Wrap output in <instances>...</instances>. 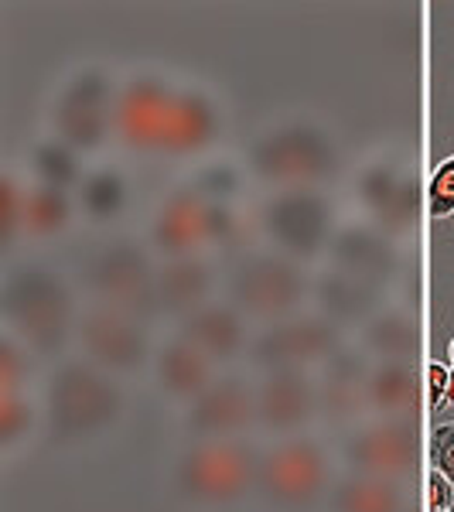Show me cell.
<instances>
[{
  "instance_id": "obj_1",
  "label": "cell",
  "mask_w": 454,
  "mask_h": 512,
  "mask_svg": "<svg viewBox=\"0 0 454 512\" xmlns=\"http://www.w3.org/2000/svg\"><path fill=\"white\" fill-rule=\"evenodd\" d=\"M4 325L35 359H59L76 342L79 301L72 284L45 263H18L0 287Z\"/></svg>"
},
{
  "instance_id": "obj_2",
  "label": "cell",
  "mask_w": 454,
  "mask_h": 512,
  "mask_svg": "<svg viewBox=\"0 0 454 512\" xmlns=\"http://www.w3.org/2000/svg\"><path fill=\"white\" fill-rule=\"evenodd\" d=\"M41 407L48 441L59 448H82L117 431L127 414V393L117 376L103 373L93 362L65 359L48 376Z\"/></svg>"
},
{
  "instance_id": "obj_3",
  "label": "cell",
  "mask_w": 454,
  "mask_h": 512,
  "mask_svg": "<svg viewBox=\"0 0 454 512\" xmlns=\"http://www.w3.org/2000/svg\"><path fill=\"white\" fill-rule=\"evenodd\" d=\"M250 233H257V226L239 212V205L209 202L192 181H185V185L171 188L154 209L151 229H147V246L161 260L195 253H226L236 260V256L250 253V246H246Z\"/></svg>"
},
{
  "instance_id": "obj_4",
  "label": "cell",
  "mask_w": 454,
  "mask_h": 512,
  "mask_svg": "<svg viewBox=\"0 0 454 512\" xmlns=\"http://www.w3.org/2000/svg\"><path fill=\"white\" fill-rule=\"evenodd\" d=\"M260 448L253 437L188 441L171 465V489L192 509H233L257 492Z\"/></svg>"
},
{
  "instance_id": "obj_5",
  "label": "cell",
  "mask_w": 454,
  "mask_h": 512,
  "mask_svg": "<svg viewBox=\"0 0 454 512\" xmlns=\"http://www.w3.org/2000/svg\"><path fill=\"white\" fill-rule=\"evenodd\" d=\"M338 451L318 434L280 437L260 448L257 465V499L277 512H308L328 502L338 482Z\"/></svg>"
},
{
  "instance_id": "obj_6",
  "label": "cell",
  "mask_w": 454,
  "mask_h": 512,
  "mask_svg": "<svg viewBox=\"0 0 454 512\" xmlns=\"http://www.w3.org/2000/svg\"><path fill=\"white\" fill-rule=\"evenodd\" d=\"M246 168L270 192H321V185H332L338 178L342 158L325 127L311 120H287L253 140Z\"/></svg>"
},
{
  "instance_id": "obj_7",
  "label": "cell",
  "mask_w": 454,
  "mask_h": 512,
  "mask_svg": "<svg viewBox=\"0 0 454 512\" xmlns=\"http://www.w3.org/2000/svg\"><path fill=\"white\" fill-rule=\"evenodd\" d=\"M311 284L304 263L277 250H250L236 256L222 274V297L243 315L246 321L274 325V321L301 315L311 301Z\"/></svg>"
},
{
  "instance_id": "obj_8",
  "label": "cell",
  "mask_w": 454,
  "mask_h": 512,
  "mask_svg": "<svg viewBox=\"0 0 454 512\" xmlns=\"http://www.w3.org/2000/svg\"><path fill=\"white\" fill-rule=\"evenodd\" d=\"M158 267L154 250L130 236H110L86 253L79 280L96 304L127 311L151 325L161 315L158 301Z\"/></svg>"
},
{
  "instance_id": "obj_9",
  "label": "cell",
  "mask_w": 454,
  "mask_h": 512,
  "mask_svg": "<svg viewBox=\"0 0 454 512\" xmlns=\"http://www.w3.org/2000/svg\"><path fill=\"white\" fill-rule=\"evenodd\" d=\"M253 226H257V236L270 243V250L291 256L297 263L328 256V246L338 233L332 202L325 192H311V188L270 192L253 212Z\"/></svg>"
},
{
  "instance_id": "obj_10",
  "label": "cell",
  "mask_w": 454,
  "mask_h": 512,
  "mask_svg": "<svg viewBox=\"0 0 454 512\" xmlns=\"http://www.w3.org/2000/svg\"><path fill=\"white\" fill-rule=\"evenodd\" d=\"M76 345L82 359L117 379L140 376L144 369H151L154 352H158L147 321L96 301H89L82 308L76 325Z\"/></svg>"
},
{
  "instance_id": "obj_11",
  "label": "cell",
  "mask_w": 454,
  "mask_h": 512,
  "mask_svg": "<svg viewBox=\"0 0 454 512\" xmlns=\"http://www.w3.org/2000/svg\"><path fill=\"white\" fill-rule=\"evenodd\" d=\"M113 103L117 86L103 69L76 72L52 103V137H59L82 158L99 154L113 140Z\"/></svg>"
},
{
  "instance_id": "obj_12",
  "label": "cell",
  "mask_w": 454,
  "mask_h": 512,
  "mask_svg": "<svg viewBox=\"0 0 454 512\" xmlns=\"http://www.w3.org/2000/svg\"><path fill=\"white\" fill-rule=\"evenodd\" d=\"M345 349L342 328L321 318L318 311H301L294 318L263 325L250 342L246 362L257 373H277V369H321L328 359Z\"/></svg>"
},
{
  "instance_id": "obj_13",
  "label": "cell",
  "mask_w": 454,
  "mask_h": 512,
  "mask_svg": "<svg viewBox=\"0 0 454 512\" xmlns=\"http://www.w3.org/2000/svg\"><path fill=\"white\" fill-rule=\"evenodd\" d=\"M178 86L161 76H130L117 86L113 140L137 158H164Z\"/></svg>"
},
{
  "instance_id": "obj_14",
  "label": "cell",
  "mask_w": 454,
  "mask_h": 512,
  "mask_svg": "<svg viewBox=\"0 0 454 512\" xmlns=\"http://www.w3.org/2000/svg\"><path fill=\"white\" fill-rule=\"evenodd\" d=\"M345 472L407 478L417 465L420 427L414 417H369L345 431L335 444Z\"/></svg>"
},
{
  "instance_id": "obj_15",
  "label": "cell",
  "mask_w": 454,
  "mask_h": 512,
  "mask_svg": "<svg viewBox=\"0 0 454 512\" xmlns=\"http://www.w3.org/2000/svg\"><path fill=\"white\" fill-rule=\"evenodd\" d=\"M178 427L188 441H229L257 431V379L219 373L198 400L181 407Z\"/></svg>"
},
{
  "instance_id": "obj_16",
  "label": "cell",
  "mask_w": 454,
  "mask_h": 512,
  "mask_svg": "<svg viewBox=\"0 0 454 512\" xmlns=\"http://www.w3.org/2000/svg\"><path fill=\"white\" fill-rule=\"evenodd\" d=\"M318 424V379L311 369H277L257 379V431L267 441L311 434Z\"/></svg>"
},
{
  "instance_id": "obj_17",
  "label": "cell",
  "mask_w": 454,
  "mask_h": 512,
  "mask_svg": "<svg viewBox=\"0 0 454 512\" xmlns=\"http://www.w3.org/2000/svg\"><path fill=\"white\" fill-rule=\"evenodd\" d=\"M369 355L362 349H338L321 369H315L318 379V424L352 431L362 420H369L366 410V379H369Z\"/></svg>"
},
{
  "instance_id": "obj_18",
  "label": "cell",
  "mask_w": 454,
  "mask_h": 512,
  "mask_svg": "<svg viewBox=\"0 0 454 512\" xmlns=\"http://www.w3.org/2000/svg\"><path fill=\"white\" fill-rule=\"evenodd\" d=\"M359 205L366 212L369 226L383 236H403L414 219V178L407 175L396 158H376L362 168L356 181Z\"/></svg>"
},
{
  "instance_id": "obj_19",
  "label": "cell",
  "mask_w": 454,
  "mask_h": 512,
  "mask_svg": "<svg viewBox=\"0 0 454 512\" xmlns=\"http://www.w3.org/2000/svg\"><path fill=\"white\" fill-rule=\"evenodd\" d=\"M175 335H181L185 342H192L195 349H202L216 366H229L239 362L250 352V321H246L226 297H216L205 308L192 311L175 325Z\"/></svg>"
},
{
  "instance_id": "obj_20",
  "label": "cell",
  "mask_w": 454,
  "mask_h": 512,
  "mask_svg": "<svg viewBox=\"0 0 454 512\" xmlns=\"http://www.w3.org/2000/svg\"><path fill=\"white\" fill-rule=\"evenodd\" d=\"M396 246L373 226H342L328 246V267L383 291L396 274Z\"/></svg>"
},
{
  "instance_id": "obj_21",
  "label": "cell",
  "mask_w": 454,
  "mask_h": 512,
  "mask_svg": "<svg viewBox=\"0 0 454 512\" xmlns=\"http://www.w3.org/2000/svg\"><path fill=\"white\" fill-rule=\"evenodd\" d=\"M151 376L158 383L161 396H168L178 407H188V403L198 400V396L216 383L219 366L202 349H195L192 342H185L181 335H171L154 352Z\"/></svg>"
},
{
  "instance_id": "obj_22",
  "label": "cell",
  "mask_w": 454,
  "mask_h": 512,
  "mask_svg": "<svg viewBox=\"0 0 454 512\" xmlns=\"http://www.w3.org/2000/svg\"><path fill=\"white\" fill-rule=\"evenodd\" d=\"M222 277L212 256L195 253V256H175V260H161L158 267V301L161 315H171L181 321L192 311L205 308L209 301H216Z\"/></svg>"
},
{
  "instance_id": "obj_23",
  "label": "cell",
  "mask_w": 454,
  "mask_h": 512,
  "mask_svg": "<svg viewBox=\"0 0 454 512\" xmlns=\"http://www.w3.org/2000/svg\"><path fill=\"white\" fill-rule=\"evenodd\" d=\"M222 137V110L205 89H181L175 99L164 158H198Z\"/></svg>"
},
{
  "instance_id": "obj_24",
  "label": "cell",
  "mask_w": 454,
  "mask_h": 512,
  "mask_svg": "<svg viewBox=\"0 0 454 512\" xmlns=\"http://www.w3.org/2000/svg\"><path fill=\"white\" fill-rule=\"evenodd\" d=\"M311 304H315V311L321 318H328L338 328H349V325L362 328L379 308H383V291L328 267V270H321L315 277V284H311Z\"/></svg>"
},
{
  "instance_id": "obj_25",
  "label": "cell",
  "mask_w": 454,
  "mask_h": 512,
  "mask_svg": "<svg viewBox=\"0 0 454 512\" xmlns=\"http://www.w3.org/2000/svg\"><path fill=\"white\" fill-rule=\"evenodd\" d=\"M328 512H407V489L400 478L342 468L328 495Z\"/></svg>"
},
{
  "instance_id": "obj_26",
  "label": "cell",
  "mask_w": 454,
  "mask_h": 512,
  "mask_svg": "<svg viewBox=\"0 0 454 512\" xmlns=\"http://www.w3.org/2000/svg\"><path fill=\"white\" fill-rule=\"evenodd\" d=\"M417 376L414 362H373L366 379L369 417H414Z\"/></svg>"
},
{
  "instance_id": "obj_27",
  "label": "cell",
  "mask_w": 454,
  "mask_h": 512,
  "mask_svg": "<svg viewBox=\"0 0 454 512\" xmlns=\"http://www.w3.org/2000/svg\"><path fill=\"white\" fill-rule=\"evenodd\" d=\"M417 342V321L403 308H379L359 328V345L373 362H410Z\"/></svg>"
},
{
  "instance_id": "obj_28",
  "label": "cell",
  "mask_w": 454,
  "mask_h": 512,
  "mask_svg": "<svg viewBox=\"0 0 454 512\" xmlns=\"http://www.w3.org/2000/svg\"><path fill=\"white\" fill-rule=\"evenodd\" d=\"M76 205L93 226H110L130 205V181L120 168H93L86 171L76 188Z\"/></svg>"
},
{
  "instance_id": "obj_29",
  "label": "cell",
  "mask_w": 454,
  "mask_h": 512,
  "mask_svg": "<svg viewBox=\"0 0 454 512\" xmlns=\"http://www.w3.org/2000/svg\"><path fill=\"white\" fill-rule=\"evenodd\" d=\"M79 205L62 188H48L31 181L24 188V236L28 239H55L72 226Z\"/></svg>"
},
{
  "instance_id": "obj_30",
  "label": "cell",
  "mask_w": 454,
  "mask_h": 512,
  "mask_svg": "<svg viewBox=\"0 0 454 512\" xmlns=\"http://www.w3.org/2000/svg\"><path fill=\"white\" fill-rule=\"evenodd\" d=\"M45 431V407L35 393H0V448L14 458Z\"/></svg>"
},
{
  "instance_id": "obj_31",
  "label": "cell",
  "mask_w": 454,
  "mask_h": 512,
  "mask_svg": "<svg viewBox=\"0 0 454 512\" xmlns=\"http://www.w3.org/2000/svg\"><path fill=\"white\" fill-rule=\"evenodd\" d=\"M31 175H35L38 185H48V188H79L82 185V154L72 151L69 144H62L59 137H48L31 151Z\"/></svg>"
},
{
  "instance_id": "obj_32",
  "label": "cell",
  "mask_w": 454,
  "mask_h": 512,
  "mask_svg": "<svg viewBox=\"0 0 454 512\" xmlns=\"http://www.w3.org/2000/svg\"><path fill=\"white\" fill-rule=\"evenodd\" d=\"M35 383V352L24 345L11 332L0 338V393H31Z\"/></svg>"
},
{
  "instance_id": "obj_33",
  "label": "cell",
  "mask_w": 454,
  "mask_h": 512,
  "mask_svg": "<svg viewBox=\"0 0 454 512\" xmlns=\"http://www.w3.org/2000/svg\"><path fill=\"white\" fill-rule=\"evenodd\" d=\"M192 185L209 198V202L236 205L246 185V171H239L233 161H212V164H205V168H198Z\"/></svg>"
},
{
  "instance_id": "obj_34",
  "label": "cell",
  "mask_w": 454,
  "mask_h": 512,
  "mask_svg": "<svg viewBox=\"0 0 454 512\" xmlns=\"http://www.w3.org/2000/svg\"><path fill=\"white\" fill-rule=\"evenodd\" d=\"M24 188L18 178H14V171H4V185H0V205H4V229H0V236H4V246H11L14 239L24 236Z\"/></svg>"
},
{
  "instance_id": "obj_35",
  "label": "cell",
  "mask_w": 454,
  "mask_h": 512,
  "mask_svg": "<svg viewBox=\"0 0 454 512\" xmlns=\"http://www.w3.org/2000/svg\"><path fill=\"white\" fill-rule=\"evenodd\" d=\"M427 212L434 219L454 216V154L437 164V171L427 181Z\"/></svg>"
},
{
  "instance_id": "obj_36",
  "label": "cell",
  "mask_w": 454,
  "mask_h": 512,
  "mask_svg": "<svg viewBox=\"0 0 454 512\" xmlns=\"http://www.w3.org/2000/svg\"><path fill=\"white\" fill-rule=\"evenodd\" d=\"M427 458H431V468H437L454 485V420L451 424H437L431 431Z\"/></svg>"
},
{
  "instance_id": "obj_37",
  "label": "cell",
  "mask_w": 454,
  "mask_h": 512,
  "mask_svg": "<svg viewBox=\"0 0 454 512\" xmlns=\"http://www.w3.org/2000/svg\"><path fill=\"white\" fill-rule=\"evenodd\" d=\"M424 376H427V407H431V410L448 407L451 366H444V362H427Z\"/></svg>"
},
{
  "instance_id": "obj_38",
  "label": "cell",
  "mask_w": 454,
  "mask_h": 512,
  "mask_svg": "<svg viewBox=\"0 0 454 512\" xmlns=\"http://www.w3.org/2000/svg\"><path fill=\"white\" fill-rule=\"evenodd\" d=\"M427 509H454V485L437 468L427 472Z\"/></svg>"
},
{
  "instance_id": "obj_39",
  "label": "cell",
  "mask_w": 454,
  "mask_h": 512,
  "mask_svg": "<svg viewBox=\"0 0 454 512\" xmlns=\"http://www.w3.org/2000/svg\"><path fill=\"white\" fill-rule=\"evenodd\" d=\"M448 407H454V366H451V383H448Z\"/></svg>"
},
{
  "instance_id": "obj_40",
  "label": "cell",
  "mask_w": 454,
  "mask_h": 512,
  "mask_svg": "<svg viewBox=\"0 0 454 512\" xmlns=\"http://www.w3.org/2000/svg\"><path fill=\"white\" fill-rule=\"evenodd\" d=\"M448 355H451V362H454V342H451V349H448Z\"/></svg>"
},
{
  "instance_id": "obj_41",
  "label": "cell",
  "mask_w": 454,
  "mask_h": 512,
  "mask_svg": "<svg viewBox=\"0 0 454 512\" xmlns=\"http://www.w3.org/2000/svg\"><path fill=\"white\" fill-rule=\"evenodd\" d=\"M427 512H448V509H427Z\"/></svg>"
}]
</instances>
